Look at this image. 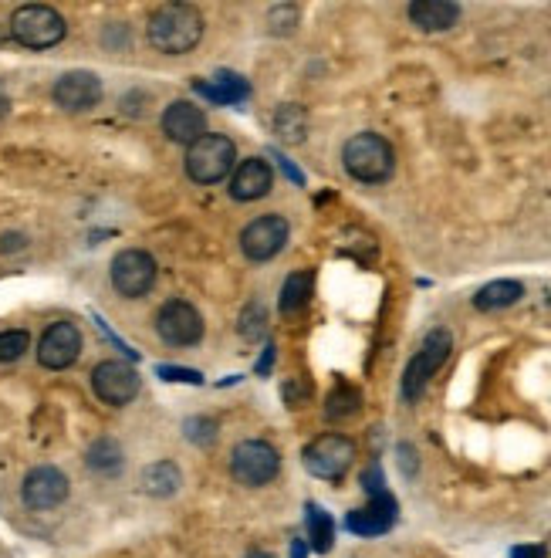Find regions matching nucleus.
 Segmentation results:
<instances>
[{
    "label": "nucleus",
    "instance_id": "obj_1",
    "mask_svg": "<svg viewBox=\"0 0 551 558\" xmlns=\"http://www.w3.org/2000/svg\"><path fill=\"white\" fill-rule=\"evenodd\" d=\"M203 31H207V24L193 4H163L149 14L146 24L149 44L163 55H190L203 41Z\"/></svg>",
    "mask_w": 551,
    "mask_h": 558
},
{
    "label": "nucleus",
    "instance_id": "obj_2",
    "mask_svg": "<svg viewBox=\"0 0 551 558\" xmlns=\"http://www.w3.org/2000/svg\"><path fill=\"white\" fill-rule=\"evenodd\" d=\"M342 166L355 183L376 186L396 173V153L389 139H382L379 132H355L342 146Z\"/></svg>",
    "mask_w": 551,
    "mask_h": 558
},
{
    "label": "nucleus",
    "instance_id": "obj_3",
    "mask_svg": "<svg viewBox=\"0 0 551 558\" xmlns=\"http://www.w3.org/2000/svg\"><path fill=\"white\" fill-rule=\"evenodd\" d=\"M237 163V143L230 136H220V132H207L203 139H197L190 149H186V176L200 186H213L224 176L234 173Z\"/></svg>",
    "mask_w": 551,
    "mask_h": 558
},
{
    "label": "nucleus",
    "instance_id": "obj_4",
    "mask_svg": "<svg viewBox=\"0 0 551 558\" xmlns=\"http://www.w3.org/2000/svg\"><path fill=\"white\" fill-rule=\"evenodd\" d=\"M65 34H68L65 17L48 4H24L11 14V38L21 48L48 51L65 41Z\"/></svg>",
    "mask_w": 551,
    "mask_h": 558
},
{
    "label": "nucleus",
    "instance_id": "obj_5",
    "mask_svg": "<svg viewBox=\"0 0 551 558\" xmlns=\"http://www.w3.org/2000/svg\"><path fill=\"white\" fill-rule=\"evenodd\" d=\"M301 460H305V471L318 481H342L355 464V444L345 433H318Z\"/></svg>",
    "mask_w": 551,
    "mask_h": 558
},
{
    "label": "nucleus",
    "instance_id": "obj_6",
    "mask_svg": "<svg viewBox=\"0 0 551 558\" xmlns=\"http://www.w3.org/2000/svg\"><path fill=\"white\" fill-rule=\"evenodd\" d=\"M450 349H453V335L447 329H433L430 335H426L420 352L406 362V372H403V400L406 403H416L426 393V386H430V379L437 376V369L450 359Z\"/></svg>",
    "mask_w": 551,
    "mask_h": 558
},
{
    "label": "nucleus",
    "instance_id": "obj_7",
    "mask_svg": "<svg viewBox=\"0 0 551 558\" xmlns=\"http://www.w3.org/2000/svg\"><path fill=\"white\" fill-rule=\"evenodd\" d=\"M230 474L244 487H264L281 474V454L268 440H241L230 454Z\"/></svg>",
    "mask_w": 551,
    "mask_h": 558
},
{
    "label": "nucleus",
    "instance_id": "obj_8",
    "mask_svg": "<svg viewBox=\"0 0 551 558\" xmlns=\"http://www.w3.org/2000/svg\"><path fill=\"white\" fill-rule=\"evenodd\" d=\"M156 274H159L156 258L149 251H142V247H126V251H119L109 268L112 288L119 291L122 298H132V301L153 291Z\"/></svg>",
    "mask_w": 551,
    "mask_h": 558
},
{
    "label": "nucleus",
    "instance_id": "obj_9",
    "mask_svg": "<svg viewBox=\"0 0 551 558\" xmlns=\"http://www.w3.org/2000/svg\"><path fill=\"white\" fill-rule=\"evenodd\" d=\"M156 332H159V339L166 345H173V349H190V345H197L203 339V315L190 301L170 298L156 312Z\"/></svg>",
    "mask_w": 551,
    "mask_h": 558
},
{
    "label": "nucleus",
    "instance_id": "obj_10",
    "mask_svg": "<svg viewBox=\"0 0 551 558\" xmlns=\"http://www.w3.org/2000/svg\"><path fill=\"white\" fill-rule=\"evenodd\" d=\"M288 237H291L288 220L281 214H264L241 230V251L247 261L264 264V261L278 258L284 247H288Z\"/></svg>",
    "mask_w": 551,
    "mask_h": 558
},
{
    "label": "nucleus",
    "instance_id": "obj_11",
    "mask_svg": "<svg viewBox=\"0 0 551 558\" xmlns=\"http://www.w3.org/2000/svg\"><path fill=\"white\" fill-rule=\"evenodd\" d=\"M142 379L132 362L105 359L92 369V393L109 406H129L139 396Z\"/></svg>",
    "mask_w": 551,
    "mask_h": 558
},
{
    "label": "nucleus",
    "instance_id": "obj_12",
    "mask_svg": "<svg viewBox=\"0 0 551 558\" xmlns=\"http://www.w3.org/2000/svg\"><path fill=\"white\" fill-rule=\"evenodd\" d=\"M68 494H71L68 477L65 471H58L55 464L34 467L21 484V501L28 504L31 511H55L68 501Z\"/></svg>",
    "mask_w": 551,
    "mask_h": 558
},
{
    "label": "nucleus",
    "instance_id": "obj_13",
    "mask_svg": "<svg viewBox=\"0 0 551 558\" xmlns=\"http://www.w3.org/2000/svg\"><path fill=\"white\" fill-rule=\"evenodd\" d=\"M78 356H82V332H78L75 322L48 325L44 335L38 339V362L51 372L75 366Z\"/></svg>",
    "mask_w": 551,
    "mask_h": 558
},
{
    "label": "nucleus",
    "instance_id": "obj_14",
    "mask_svg": "<svg viewBox=\"0 0 551 558\" xmlns=\"http://www.w3.org/2000/svg\"><path fill=\"white\" fill-rule=\"evenodd\" d=\"M51 99L65 112H88L102 102V82L95 72H65L51 88Z\"/></svg>",
    "mask_w": 551,
    "mask_h": 558
},
{
    "label": "nucleus",
    "instance_id": "obj_15",
    "mask_svg": "<svg viewBox=\"0 0 551 558\" xmlns=\"http://www.w3.org/2000/svg\"><path fill=\"white\" fill-rule=\"evenodd\" d=\"M159 126H163L166 132V139L170 143H180L190 149L197 139L207 136V112L200 109L197 102H186V99H176L166 105V112H163V119H159Z\"/></svg>",
    "mask_w": 551,
    "mask_h": 558
},
{
    "label": "nucleus",
    "instance_id": "obj_16",
    "mask_svg": "<svg viewBox=\"0 0 551 558\" xmlns=\"http://www.w3.org/2000/svg\"><path fill=\"white\" fill-rule=\"evenodd\" d=\"M271 186H274L271 163L261 156H251V159H241L234 176H230V197L237 203H254V200L268 197Z\"/></svg>",
    "mask_w": 551,
    "mask_h": 558
},
{
    "label": "nucleus",
    "instance_id": "obj_17",
    "mask_svg": "<svg viewBox=\"0 0 551 558\" xmlns=\"http://www.w3.org/2000/svg\"><path fill=\"white\" fill-rule=\"evenodd\" d=\"M393 521H396V501L389 491H382L369 501V508L352 511V515L345 518V528L362 538H376V535H386V531L393 528Z\"/></svg>",
    "mask_w": 551,
    "mask_h": 558
},
{
    "label": "nucleus",
    "instance_id": "obj_18",
    "mask_svg": "<svg viewBox=\"0 0 551 558\" xmlns=\"http://www.w3.org/2000/svg\"><path fill=\"white\" fill-rule=\"evenodd\" d=\"M410 21L426 34L450 31L460 21V4H453V0H413Z\"/></svg>",
    "mask_w": 551,
    "mask_h": 558
},
{
    "label": "nucleus",
    "instance_id": "obj_19",
    "mask_svg": "<svg viewBox=\"0 0 551 558\" xmlns=\"http://www.w3.org/2000/svg\"><path fill=\"white\" fill-rule=\"evenodd\" d=\"M180 484H183V471L173 460H156V464L142 467L139 474V487L149 498H173L180 491Z\"/></svg>",
    "mask_w": 551,
    "mask_h": 558
},
{
    "label": "nucleus",
    "instance_id": "obj_20",
    "mask_svg": "<svg viewBox=\"0 0 551 558\" xmlns=\"http://www.w3.org/2000/svg\"><path fill=\"white\" fill-rule=\"evenodd\" d=\"M311 295H315V271H291L284 278L281 298H278L281 315H298L311 301Z\"/></svg>",
    "mask_w": 551,
    "mask_h": 558
},
{
    "label": "nucleus",
    "instance_id": "obj_21",
    "mask_svg": "<svg viewBox=\"0 0 551 558\" xmlns=\"http://www.w3.org/2000/svg\"><path fill=\"white\" fill-rule=\"evenodd\" d=\"M521 295H524L521 281L501 278V281H491V285H484L481 291H477V295H474V308H477V312H501V308L518 305Z\"/></svg>",
    "mask_w": 551,
    "mask_h": 558
},
{
    "label": "nucleus",
    "instance_id": "obj_22",
    "mask_svg": "<svg viewBox=\"0 0 551 558\" xmlns=\"http://www.w3.org/2000/svg\"><path fill=\"white\" fill-rule=\"evenodd\" d=\"M85 464L88 471H95L99 477H115L126 464V454H122V444L112 437H99L92 447L85 450Z\"/></svg>",
    "mask_w": 551,
    "mask_h": 558
},
{
    "label": "nucleus",
    "instance_id": "obj_23",
    "mask_svg": "<svg viewBox=\"0 0 551 558\" xmlns=\"http://www.w3.org/2000/svg\"><path fill=\"white\" fill-rule=\"evenodd\" d=\"M274 132H278V139H284L288 146L305 143V136H308V112L301 109V105H295V102L281 105V109L274 112Z\"/></svg>",
    "mask_w": 551,
    "mask_h": 558
},
{
    "label": "nucleus",
    "instance_id": "obj_24",
    "mask_svg": "<svg viewBox=\"0 0 551 558\" xmlns=\"http://www.w3.org/2000/svg\"><path fill=\"white\" fill-rule=\"evenodd\" d=\"M362 410V393L355 386L349 383H339L328 393V400H325V416L332 423H342V420H352L355 413Z\"/></svg>",
    "mask_w": 551,
    "mask_h": 558
},
{
    "label": "nucleus",
    "instance_id": "obj_25",
    "mask_svg": "<svg viewBox=\"0 0 551 558\" xmlns=\"http://www.w3.org/2000/svg\"><path fill=\"white\" fill-rule=\"evenodd\" d=\"M308 535H311V548L315 552H332V538H335V525H332V518L325 515L318 504H311L308 508Z\"/></svg>",
    "mask_w": 551,
    "mask_h": 558
},
{
    "label": "nucleus",
    "instance_id": "obj_26",
    "mask_svg": "<svg viewBox=\"0 0 551 558\" xmlns=\"http://www.w3.org/2000/svg\"><path fill=\"white\" fill-rule=\"evenodd\" d=\"M237 332H241V339H247V342H261L264 339V332H268V312H264L261 301L244 305L241 318H237Z\"/></svg>",
    "mask_w": 551,
    "mask_h": 558
},
{
    "label": "nucleus",
    "instance_id": "obj_27",
    "mask_svg": "<svg viewBox=\"0 0 551 558\" xmlns=\"http://www.w3.org/2000/svg\"><path fill=\"white\" fill-rule=\"evenodd\" d=\"M301 24V7L298 4H274L268 11V31L274 38H288Z\"/></svg>",
    "mask_w": 551,
    "mask_h": 558
},
{
    "label": "nucleus",
    "instance_id": "obj_28",
    "mask_svg": "<svg viewBox=\"0 0 551 558\" xmlns=\"http://www.w3.org/2000/svg\"><path fill=\"white\" fill-rule=\"evenodd\" d=\"M28 349H31V335L24 329L0 332V362H17Z\"/></svg>",
    "mask_w": 551,
    "mask_h": 558
},
{
    "label": "nucleus",
    "instance_id": "obj_29",
    "mask_svg": "<svg viewBox=\"0 0 551 558\" xmlns=\"http://www.w3.org/2000/svg\"><path fill=\"white\" fill-rule=\"evenodd\" d=\"M186 437L197 447H210L213 440H217V423L207 420V416H190V420H186Z\"/></svg>",
    "mask_w": 551,
    "mask_h": 558
},
{
    "label": "nucleus",
    "instance_id": "obj_30",
    "mask_svg": "<svg viewBox=\"0 0 551 558\" xmlns=\"http://www.w3.org/2000/svg\"><path fill=\"white\" fill-rule=\"evenodd\" d=\"M308 396H311V389L305 379H288V383H284V403L288 406H305Z\"/></svg>",
    "mask_w": 551,
    "mask_h": 558
},
{
    "label": "nucleus",
    "instance_id": "obj_31",
    "mask_svg": "<svg viewBox=\"0 0 551 558\" xmlns=\"http://www.w3.org/2000/svg\"><path fill=\"white\" fill-rule=\"evenodd\" d=\"M159 376H163V379H170V383H193V386H200V383H203L197 369H176V366H159Z\"/></svg>",
    "mask_w": 551,
    "mask_h": 558
},
{
    "label": "nucleus",
    "instance_id": "obj_32",
    "mask_svg": "<svg viewBox=\"0 0 551 558\" xmlns=\"http://www.w3.org/2000/svg\"><path fill=\"white\" fill-rule=\"evenodd\" d=\"M362 484H366V491H369V498H376V494H382L386 487H382V471H379V464H372L366 474H362Z\"/></svg>",
    "mask_w": 551,
    "mask_h": 558
},
{
    "label": "nucleus",
    "instance_id": "obj_33",
    "mask_svg": "<svg viewBox=\"0 0 551 558\" xmlns=\"http://www.w3.org/2000/svg\"><path fill=\"white\" fill-rule=\"evenodd\" d=\"M399 464H403L406 474H416V450H413L410 444L399 447Z\"/></svg>",
    "mask_w": 551,
    "mask_h": 558
},
{
    "label": "nucleus",
    "instance_id": "obj_34",
    "mask_svg": "<svg viewBox=\"0 0 551 558\" xmlns=\"http://www.w3.org/2000/svg\"><path fill=\"white\" fill-rule=\"evenodd\" d=\"M274 159H278V163H281V170H284V173H288V176H291V180H295L298 186H301V183H305V176H301V173L295 170V163H291V159H284L281 153H274Z\"/></svg>",
    "mask_w": 551,
    "mask_h": 558
},
{
    "label": "nucleus",
    "instance_id": "obj_35",
    "mask_svg": "<svg viewBox=\"0 0 551 558\" xmlns=\"http://www.w3.org/2000/svg\"><path fill=\"white\" fill-rule=\"evenodd\" d=\"M14 247H24V237H21V234L0 237V251H14Z\"/></svg>",
    "mask_w": 551,
    "mask_h": 558
},
{
    "label": "nucleus",
    "instance_id": "obj_36",
    "mask_svg": "<svg viewBox=\"0 0 551 558\" xmlns=\"http://www.w3.org/2000/svg\"><path fill=\"white\" fill-rule=\"evenodd\" d=\"M271 362H274V345H268V352H264V359L257 362V376H268V372H271Z\"/></svg>",
    "mask_w": 551,
    "mask_h": 558
},
{
    "label": "nucleus",
    "instance_id": "obj_37",
    "mask_svg": "<svg viewBox=\"0 0 551 558\" xmlns=\"http://www.w3.org/2000/svg\"><path fill=\"white\" fill-rule=\"evenodd\" d=\"M514 558H545V548H514Z\"/></svg>",
    "mask_w": 551,
    "mask_h": 558
},
{
    "label": "nucleus",
    "instance_id": "obj_38",
    "mask_svg": "<svg viewBox=\"0 0 551 558\" xmlns=\"http://www.w3.org/2000/svg\"><path fill=\"white\" fill-rule=\"evenodd\" d=\"M7 112H11V95H7L4 82H0V119H4Z\"/></svg>",
    "mask_w": 551,
    "mask_h": 558
},
{
    "label": "nucleus",
    "instance_id": "obj_39",
    "mask_svg": "<svg viewBox=\"0 0 551 558\" xmlns=\"http://www.w3.org/2000/svg\"><path fill=\"white\" fill-rule=\"evenodd\" d=\"M247 558H271V555H264V552H254V555H247Z\"/></svg>",
    "mask_w": 551,
    "mask_h": 558
},
{
    "label": "nucleus",
    "instance_id": "obj_40",
    "mask_svg": "<svg viewBox=\"0 0 551 558\" xmlns=\"http://www.w3.org/2000/svg\"><path fill=\"white\" fill-rule=\"evenodd\" d=\"M548 305H551V298H548Z\"/></svg>",
    "mask_w": 551,
    "mask_h": 558
}]
</instances>
